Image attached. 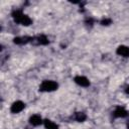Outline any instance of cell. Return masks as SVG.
<instances>
[{"label": "cell", "mask_w": 129, "mask_h": 129, "mask_svg": "<svg viewBox=\"0 0 129 129\" xmlns=\"http://www.w3.org/2000/svg\"><path fill=\"white\" fill-rule=\"evenodd\" d=\"M12 17L14 19V21L18 24H21V25H24V26H28L32 23V20L31 18L24 14L21 10H14L12 12Z\"/></svg>", "instance_id": "1"}, {"label": "cell", "mask_w": 129, "mask_h": 129, "mask_svg": "<svg viewBox=\"0 0 129 129\" xmlns=\"http://www.w3.org/2000/svg\"><path fill=\"white\" fill-rule=\"evenodd\" d=\"M58 88V85L56 82L54 81H43L40 86H39V91L40 92H52V91H55L57 90Z\"/></svg>", "instance_id": "2"}, {"label": "cell", "mask_w": 129, "mask_h": 129, "mask_svg": "<svg viewBox=\"0 0 129 129\" xmlns=\"http://www.w3.org/2000/svg\"><path fill=\"white\" fill-rule=\"evenodd\" d=\"M24 108H25V104H24L22 101H16V102H14V103L11 105L10 111H11V113H13V114H17V113L21 112Z\"/></svg>", "instance_id": "3"}, {"label": "cell", "mask_w": 129, "mask_h": 129, "mask_svg": "<svg viewBox=\"0 0 129 129\" xmlns=\"http://www.w3.org/2000/svg\"><path fill=\"white\" fill-rule=\"evenodd\" d=\"M128 114H129L128 111L124 107H121V106H118L113 112V116L115 118H125L128 116Z\"/></svg>", "instance_id": "4"}, {"label": "cell", "mask_w": 129, "mask_h": 129, "mask_svg": "<svg viewBox=\"0 0 129 129\" xmlns=\"http://www.w3.org/2000/svg\"><path fill=\"white\" fill-rule=\"evenodd\" d=\"M74 81L77 85H79L81 87H84V88H87V87L90 86V81L84 76H77V77H75Z\"/></svg>", "instance_id": "5"}, {"label": "cell", "mask_w": 129, "mask_h": 129, "mask_svg": "<svg viewBox=\"0 0 129 129\" xmlns=\"http://www.w3.org/2000/svg\"><path fill=\"white\" fill-rule=\"evenodd\" d=\"M31 42H33V43H35V44L46 45V44H47L49 41H48V38H47L45 35L40 34V35H37V36L33 37V39H32V41H31Z\"/></svg>", "instance_id": "6"}, {"label": "cell", "mask_w": 129, "mask_h": 129, "mask_svg": "<svg viewBox=\"0 0 129 129\" xmlns=\"http://www.w3.org/2000/svg\"><path fill=\"white\" fill-rule=\"evenodd\" d=\"M32 39H33V37H31V36H17L13 39V42L16 44H25L27 42L32 41Z\"/></svg>", "instance_id": "7"}, {"label": "cell", "mask_w": 129, "mask_h": 129, "mask_svg": "<svg viewBox=\"0 0 129 129\" xmlns=\"http://www.w3.org/2000/svg\"><path fill=\"white\" fill-rule=\"evenodd\" d=\"M118 55H121L123 57H129V46L126 45H120L116 50Z\"/></svg>", "instance_id": "8"}, {"label": "cell", "mask_w": 129, "mask_h": 129, "mask_svg": "<svg viewBox=\"0 0 129 129\" xmlns=\"http://www.w3.org/2000/svg\"><path fill=\"white\" fill-rule=\"evenodd\" d=\"M42 122H43V121H42L41 117H40L39 115H37V114H34V115H32V116L29 118V123H30L32 126H39Z\"/></svg>", "instance_id": "9"}, {"label": "cell", "mask_w": 129, "mask_h": 129, "mask_svg": "<svg viewBox=\"0 0 129 129\" xmlns=\"http://www.w3.org/2000/svg\"><path fill=\"white\" fill-rule=\"evenodd\" d=\"M73 118L78 122H84L87 119V115L84 112H76L73 116Z\"/></svg>", "instance_id": "10"}, {"label": "cell", "mask_w": 129, "mask_h": 129, "mask_svg": "<svg viewBox=\"0 0 129 129\" xmlns=\"http://www.w3.org/2000/svg\"><path fill=\"white\" fill-rule=\"evenodd\" d=\"M43 124H44L45 129H58V126L55 123H53L52 121L48 120V119H45L43 121Z\"/></svg>", "instance_id": "11"}, {"label": "cell", "mask_w": 129, "mask_h": 129, "mask_svg": "<svg viewBox=\"0 0 129 129\" xmlns=\"http://www.w3.org/2000/svg\"><path fill=\"white\" fill-rule=\"evenodd\" d=\"M111 23H112V20H111L110 18H105V19H103V20L101 21V24L104 25V26H108V25H110Z\"/></svg>", "instance_id": "12"}, {"label": "cell", "mask_w": 129, "mask_h": 129, "mask_svg": "<svg viewBox=\"0 0 129 129\" xmlns=\"http://www.w3.org/2000/svg\"><path fill=\"white\" fill-rule=\"evenodd\" d=\"M93 19L92 18H89V19H87L86 20V24H88V25H93Z\"/></svg>", "instance_id": "13"}, {"label": "cell", "mask_w": 129, "mask_h": 129, "mask_svg": "<svg viewBox=\"0 0 129 129\" xmlns=\"http://www.w3.org/2000/svg\"><path fill=\"white\" fill-rule=\"evenodd\" d=\"M125 92H126V93H127V94L129 95V86H128V87L126 88V90H125Z\"/></svg>", "instance_id": "14"}, {"label": "cell", "mask_w": 129, "mask_h": 129, "mask_svg": "<svg viewBox=\"0 0 129 129\" xmlns=\"http://www.w3.org/2000/svg\"><path fill=\"white\" fill-rule=\"evenodd\" d=\"M127 129H129V121L127 122Z\"/></svg>", "instance_id": "15"}, {"label": "cell", "mask_w": 129, "mask_h": 129, "mask_svg": "<svg viewBox=\"0 0 129 129\" xmlns=\"http://www.w3.org/2000/svg\"><path fill=\"white\" fill-rule=\"evenodd\" d=\"M25 129H30V128H29V127H26V128H25Z\"/></svg>", "instance_id": "16"}]
</instances>
